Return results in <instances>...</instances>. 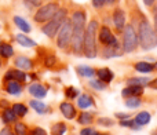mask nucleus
<instances>
[{"label": "nucleus", "instance_id": "f257e3e1", "mask_svg": "<svg viewBox=\"0 0 157 135\" xmlns=\"http://www.w3.org/2000/svg\"><path fill=\"white\" fill-rule=\"evenodd\" d=\"M86 21L87 17L83 10H77L72 14V26H73V33H72L71 46L73 50V54L81 55L83 54V40H84V30H86Z\"/></svg>", "mask_w": 157, "mask_h": 135}, {"label": "nucleus", "instance_id": "f03ea898", "mask_svg": "<svg viewBox=\"0 0 157 135\" xmlns=\"http://www.w3.org/2000/svg\"><path fill=\"white\" fill-rule=\"evenodd\" d=\"M138 44L146 51L157 47V33L146 18L138 22Z\"/></svg>", "mask_w": 157, "mask_h": 135}, {"label": "nucleus", "instance_id": "7ed1b4c3", "mask_svg": "<svg viewBox=\"0 0 157 135\" xmlns=\"http://www.w3.org/2000/svg\"><path fill=\"white\" fill-rule=\"evenodd\" d=\"M99 25L95 21H90L84 30V40H83V54L87 58H95L98 54L97 51V33Z\"/></svg>", "mask_w": 157, "mask_h": 135}, {"label": "nucleus", "instance_id": "20e7f679", "mask_svg": "<svg viewBox=\"0 0 157 135\" xmlns=\"http://www.w3.org/2000/svg\"><path fill=\"white\" fill-rule=\"evenodd\" d=\"M68 19V11L66 8H58V11L55 13V15L52 17V19H50L48 22L43 25L41 28V32L50 39H54L57 36L59 28L62 26V24Z\"/></svg>", "mask_w": 157, "mask_h": 135}, {"label": "nucleus", "instance_id": "39448f33", "mask_svg": "<svg viewBox=\"0 0 157 135\" xmlns=\"http://www.w3.org/2000/svg\"><path fill=\"white\" fill-rule=\"evenodd\" d=\"M138 35H136L135 29L132 25H125L123 29V43H121V48L123 52H134L138 47Z\"/></svg>", "mask_w": 157, "mask_h": 135}, {"label": "nucleus", "instance_id": "423d86ee", "mask_svg": "<svg viewBox=\"0 0 157 135\" xmlns=\"http://www.w3.org/2000/svg\"><path fill=\"white\" fill-rule=\"evenodd\" d=\"M72 33H73L72 22H71V19H66L57 33V46L59 47L61 50H66L69 46H71Z\"/></svg>", "mask_w": 157, "mask_h": 135}, {"label": "nucleus", "instance_id": "0eeeda50", "mask_svg": "<svg viewBox=\"0 0 157 135\" xmlns=\"http://www.w3.org/2000/svg\"><path fill=\"white\" fill-rule=\"evenodd\" d=\"M58 8H59V6H58L57 3H47V4H44V6H40L39 10L36 11L33 19H35V22H37V24H46L50 19H52V17L55 15Z\"/></svg>", "mask_w": 157, "mask_h": 135}, {"label": "nucleus", "instance_id": "6e6552de", "mask_svg": "<svg viewBox=\"0 0 157 135\" xmlns=\"http://www.w3.org/2000/svg\"><path fill=\"white\" fill-rule=\"evenodd\" d=\"M97 39L99 40V43L102 44V46H105V47L120 46L117 37L113 35V33H112L110 28H108V26H101L99 29H98Z\"/></svg>", "mask_w": 157, "mask_h": 135}, {"label": "nucleus", "instance_id": "1a4fd4ad", "mask_svg": "<svg viewBox=\"0 0 157 135\" xmlns=\"http://www.w3.org/2000/svg\"><path fill=\"white\" fill-rule=\"evenodd\" d=\"M8 80H17L19 83H24L26 80V73L22 72L21 69H8L4 75V81Z\"/></svg>", "mask_w": 157, "mask_h": 135}, {"label": "nucleus", "instance_id": "9d476101", "mask_svg": "<svg viewBox=\"0 0 157 135\" xmlns=\"http://www.w3.org/2000/svg\"><path fill=\"white\" fill-rule=\"evenodd\" d=\"M113 24L117 30H123L125 26V13L121 8H116L113 11Z\"/></svg>", "mask_w": 157, "mask_h": 135}, {"label": "nucleus", "instance_id": "9b49d317", "mask_svg": "<svg viewBox=\"0 0 157 135\" xmlns=\"http://www.w3.org/2000/svg\"><path fill=\"white\" fill-rule=\"evenodd\" d=\"M28 91H29V94L32 95V97L35 98H44L47 95V88L44 86H41V84L39 83H33L29 86V88H28Z\"/></svg>", "mask_w": 157, "mask_h": 135}, {"label": "nucleus", "instance_id": "f8f14e48", "mask_svg": "<svg viewBox=\"0 0 157 135\" xmlns=\"http://www.w3.org/2000/svg\"><path fill=\"white\" fill-rule=\"evenodd\" d=\"M144 94V87L142 86H128L121 91L123 98H131V97H141Z\"/></svg>", "mask_w": 157, "mask_h": 135}, {"label": "nucleus", "instance_id": "ddd939ff", "mask_svg": "<svg viewBox=\"0 0 157 135\" xmlns=\"http://www.w3.org/2000/svg\"><path fill=\"white\" fill-rule=\"evenodd\" d=\"M14 65H15L17 69H21V70H30L33 68V62L30 58L24 57V55H19V57L15 58L14 61Z\"/></svg>", "mask_w": 157, "mask_h": 135}, {"label": "nucleus", "instance_id": "4468645a", "mask_svg": "<svg viewBox=\"0 0 157 135\" xmlns=\"http://www.w3.org/2000/svg\"><path fill=\"white\" fill-rule=\"evenodd\" d=\"M95 73L98 75V79H99L101 81H103L105 84L110 83V81L113 80V77H114V73L112 72L109 68H101V69H98Z\"/></svg>", "mask_w": 157, "mask_h": 135}, {"label": "nucleus", "instance_id": "2eb2a0df", "mask_svg": "<svg viewBox=\"0 0 157 135\" xmlns=\"http://www.w3.org/2000/svg\"><path fill=\"white\" fill-rule=\"evenodd\" d=\"M7 83V86H6V91L8 92V94L11 95H21L22 92V86L19 81L17 80H8L6 81Z\"/></svg>", "mask_w": 157, "mask_h": 135}, {"label": "nucleus", "instance_id": "dca6fc26", "mask_svg": "<svg viewBox=\"0 0 157 135\" xmlns=\"http://www.w3.org/2000/svg\"><path fill=\"white\" fill-rule=\"evenodd\" d=\"M61 112H62V114L66 117V119H75V116H76V109H75V106L72 105L71 102H62L59 106Z\"/></svg>", "mask_w": 157, "mask_h": 135}, {"label": "nucleus", "instance_id": "f3484780", "mask_svg": "<svg viewBox=\"0 0 157 135\" xmlns=\"http://www.w3.org/2000/svg\"><path fill=\"white\" fill-rule=\"evenodd\" d=\"M14 24H15L17 28H18L21 32H24V33H29L30 30H32V26L29 25V22H28L26 19H24L22 17H19V15L14 17Z\"/></svg>", "mask_w": 157, "mask_h": 135}, {"label": "nucleus", "instance_id": "a211bd4d", "mask_svg": "<svg viewBox=\"0 0 157 135\" xmlns=\"http://www.w3.org/2000/svg\"><path fill=\"white\" fill-rule=\"evenodd\" d=\"M136 72L139 73H145V75H147V73H152L153 70H155V65L150 62H146V61H141V62L135 64L134 65Z\"/></svg>", "mask_w": 157, "mask_h": 135}, {"label": "nucleus", "instance_id": "6ab92c4d", "mask_svg": "<svg viewBox=\"0 0 157 135\" xmlns=\"http://www.w3.org/2000/svg\"><path fill=\"white\" fill-rule=\"evenodd\" d=\"M120 50H123L120 46H112V47H105V50H103L102 55L105 58H113V57H120V55L123 54V51H120Z\"/></svg>", "mask_w": 157, "mask_h": 135}, {"label": "nucleus", "instance_id": "aec40b11", "mask_svg": "<svg viewBox=\"0 0 157 135\" xmlns=\"http://www.w3.org/2000/svg\"><path fill=\"white\" fill-rule=\"evenodd\" d=\"M15 39H17V41H18L19 46H22V47H36V41L32 40V39L26 35L19 33V35L15 36Z\"/></svg>", "mask_w": 157, "mask_h": 135}, {"label": "nucleus", "instance_id": "412c9836", "mask_svg": "<svg viewBox=\"0 0 157 135\" xmlns=\"http://www.w3.org/2000/svg\"><path fill=\"white\" fill-rule=\"evenodd\" d=\"M150 119H152V116H150L149 112H141V113H138L135 116V123L141 127V125H146L150 123Z\"/></svg>", "mask_w": 157, "mask_h": 135}, {"label": "nucleus", "instance_id": "4be33fe9", "mask_svg": "<svg viewBox=\"0 0 157 135\" xmlns=\"http://www.w3.org/2000/svg\"><path fill=\"white\" fill-rule=\"evenodd\" d=\"M77 105H78V108H81V109H87V108H90V106L94 105V99H92L90 95L83 94L81 97H78Z\"/></svg>", "mask_w": 157, "mask_h": 135}, {"label": "nucleus", "instance_id": "5701e85b", "mask_svg": "<svg viewBox=\"0 0 157 135\" xmlns=\"http://www.w3.org/2000/svg\"><path fill=\"white\" fill-rule=\"evenodd\" d=\"M0 55H2L3 58H6V60L11 58L14 55L13 46H11V44H8V43H2V44H0Z\"/></svg>", "mask_w": 157, "mask_h": 135}, {"label": "nucleus", "instance_id": "b1692460", "mask_svg": "<svg viewBox=\"0 0 157 135\" xmlns=\"http://www.w3.org/2000/svg\"><path fill=\"white\" fill-rule=\"evenodd\" d=\"M128 86H147L150 83V79L147 77H131L127 80Z\"/></svg>", "mask_w": 157, "mask_h": 135}, {"label": "nucleus", "instance_id": "393cba45", "mask_svg": "<svg viewBox=\"0 0 157 135\" xmlns=\"http://www.w3.org/2000/svg\"><path fill=\"white\" fill-rule=\"evenodd\" d=\"M76 70H77V73L80 76H83V77H92V76L95 75V72L97 70H94L92 68H90V66H86V65H81V66H77L76 68Z\"/></svg>", "mask_w": 157, "mask_h": 135}, {"label": "nucleus", "instance_id": "a878e982", "mask_svg": "<svg viewBox=\"0 0 157 135\" xmlns=\"http://www.w3.org/2000/svg\"><path fill=\"white\" fill-rule=\"evenodd\" d=\"M30 106H32V109H35V110L40 114H43L47 112V105L43 102H40V101H37V99L30 101Z\"/></svg>", "mask_w": 157, "mask_h": 135}, {"label": "nucleus", "instance_id": "bb28decb", "mask_svg": "<svg viewBox=\"0 0 157 135\" xmlns=\"http://www.w3.org/2000/svg\"><path fill=\"white\" fill-rule=\"evenodd\" d=\"M17 114L14 113L13 109H6L4 112H3V120H4L6 123H14L17 120Z\"/></svg>", "mask_w": 157, "mask_h": 135}, {"label": "nucleus", "instance_id": "cd10ccee", "mask_svg": "<svg viewBox=\"0 0 157 135\" xmlns=\"http://www.w3.org/2000/svg\"><path fill=\"white\" fill-rule=\"evenodd\" d=\"M13 110H14V113H15L18 117H24L25 114L28 113V109H26V106H25V105H22V103H14V106H13Z\"/></svg>", "mask_w": 157, "mask_h": 135}, {"label": "nucleus", "instance_id": "c85d7f7f", "mask_svg": "<svg viewBox=\"0 0 157 135\" xmlns=\"http://www.w3.org/2000/svg\"><path fill=\"white\" fill-rule=\"evenodd\" d=\"M125 106H128V108H131V109L141 106V99H139V97L125 98Z\"/></svg>", "mask_w": 157, "mask_h": 135}, {"label": "nucleus", "instance_id": "c756f323", "mask_svg": "<svg viewBox=\"0 0 157 135\" xmlns=\"http://www.w3.org/2000/svg\"><path fill=\"white\" fill-rule=\"evenodd\" d=\"M51 133L52 135H63L66 133V125L63 123H57L55 125H52Z\"/></svg>", "mask_w": 157, "mask_h": 135}, {"label": "nucleus", "instance_id": "7c9ffc66", "mask_svg": "<svg viewBox=\"0 0 157 135\" xmlns=\"http://www.w3.org/2000/svg\"><path fill=\"white\" fill-rule=\"evenodd\" d=\"M92 114H90V113H81L80 116H78V123L80 124H90V123H92Z\"/></svg>", "mask_w": 157, "mask_h": 135}, {"label": "nucleus", "instance_id": "2f4dec72", "mask_svg": "<svg viewBox=\"0 0 157 135\" xmlns=\"http://www.w3.org/2000/svg\"><path fill=\"white\" fill-rule=\"evenodd\" d=\"M90 86H91L92 88L98 90V91H102V90L106 88V84L103 83V81H101L99 79H98V80H91L90 81Z\"/></svg>", "mask_w": 157, "mask_h": 135}, {"label": "nucleus", "instance_id": "473e14b6", "mask_svg": "<svg viewBox=\"0 0 157 135\" xmlns=\"http://www.w3.org/2000/svg\"><path fill=\"white\" fill-rule=\"evenodd\" d=\"M24 3L29 8H39L43 4V0H24Z\"/></svg>", "mask_w": 157, "mask_h": 135}, {"label": "nucleus", "instance_id": "72a5a7b5", "mask_svg": "<svg viewBox=\"0 0 157 135\" xmlns=\"http://www.w3.org/2000/svg\"><path fill=\"white\" fill-rule=\"evenodd\" d=\"M65 95L66 98H71V99H73V98H76L78 95V91L75 87H68V88L65 90Z\"/></svg>", "mask_w": 157, "mask_h": 135}, {"label": "nucleus", "instance_id": "f704fd0d", "mask_svg": "<svg viewBox=\"0 0 157 135\" xmlns=\"http://www.w3.org/2000/svg\"><path fill=\"white\" fill-rule=\"evenodd\" d=\"M15 134L17 135H26V125L22 123H17L15 124Z\"/></svg>", "mask_w": 157, "mask_h": 135}, {"label": "nucleus", "instance_id": "c9c22d12", "mask_svg": "<svg viewBox=\"0 0 157 135\" xmlns=\"http://www.w3.org/2000/svg\"><path fill=\"white\" fill-rule=\"evenodd\" d=\"M55 62H57V58H55L54 55H48V57L46 58V61H44V65L47 68H52L55 65Z\"/></svg>", "mask_w": 157, "mask_h": 135}, {"label": "nucleus", "instance_id": "e433bc0d", "mask_svg": "<svg viewBox=\"0 0 157 135\" xmlns=\"http://www.w3.org/2000/svg\"><path fill=\"white\" fill-rule=\"evenodd\" d=\"M91 2L95 8H102L103 6H106V0H91Z\"/></svg>", "mask_w": 157, "mask_h": 135}, {"label": "nucleus", "instance_id": "4c0bfd02", "mask_svg": "<svg viewBox=\"0 0 157 135\" xmlns=\"http://www.w3.org/2000/svg\"><path fill=\"white\" fill-rule=\"evenodd\" d=\"M98 123H99L101 125H108V127L113 125V120H110V119H99Z\"/></svg>", "mask_w": 157, "mask_h": 135}, {"label": "nucleus", "instance_id": "58836bf2", "mask_svg": "<svg viewBox=\"0 0 157 135\" xmlns=\"http://www.w3.org/2000/svg\"><path fill=\"white\" fill-rule=\"evenodd\" d=\"M95 131L92 128H84V130L80 131V135H94Z\"/></svg>", "mask_w": 157, "mask_h": 135}, {"label": "nucleus", "instance_id": "ea45409f", "mask_svg": "<svg viewBox=\"0 0 157 135\" xmlns=\"http://www.w3.org/2000/svg\"><path fill=\"white\" fill-rule=\"evenodd\" d=\"M32 135H47V133L43 130V128H35V130L32 131Z\"/></svg>", "mask_w": 157, "mask_h": 135}, {"label": "nucleus", "instance_id": "a19ab883", "mask_svg": "<svg viewBox=\"0 0 157 135\" xmlns=\"http://www.w3.org/2000/svg\"><path fill=\"white\" fill-rule=\"evenodd\" d=\"M149 87H152V88H155L157 90V79H155V80H150V83L147 84Z\"/></svg>", "mask_w": 157, "mask_h": 135}, {"label": "nucleus", "instance_id": "79ce46f5", "mask_svg": "<svg viewBox=\"0 0 157 135\" xmlns=\"http://www.w3.org/2000/svg\"><path fill=\"white\" fill-rule=\"evenodd\" d=\"M155 2H156V0H144V3H145V6H146V7H152V6L155 4Z\"/></svg>", "mask_w": 157, "mask_h": 135}, {"label": "nucleus", "instance_id": "37998d69", "mask_svg": "<svg viewBox=\"0 0 157 135\" xmlns=\"http://www.w3.org/2000/svg\"><path fill=\"white\" fill-rule=\"evenodd\" d=\"M119 119H121V120H125V119H130V114H124V113H119V114H116Z\"/></svg>", "mask_w": 157, "mask_h": 135}, {"label": "nucleus", "instance_id": "c03bdc74", "mask_svg": "<svg viewBox=\"0 0 157 135\" xmlns=\"http://www.w3.org/2000/svg\"><path fill=\"white\" fill-rule=\"evenodd\" d=\"M2 135H14V134L8 128H4V130H2Z\"/></svg>", "mask_w": 157, "mask_h": 135}, {"label": "nucleus", "instance_id": "a18cd8bd", "mask_svg": "<svg viewBox=\"0 0 157 135\" xmlns=\"http://www.w3.org/2000/svg\"><path fill=\"white\" fill-rule=\"evenodd\" d=\"M155 30H156V33H157V11L155 13Z\"/></svg>", "mask_w": 157, "mask_h": 135}, {"label": "nucleus", "instance_id": "49530a36", "mask_svg": "<svg viewBox=\"0 0 157 135\" xmlns=\"http://www.w3.org/2000/svg\"><path fill=\"white\" fill-rule=\"evenodd\" d=\"M153 65H155V70H157V62H155Z\"/></svg>", "mask_w": 157, "mask_h": 135}, {"label": "nucleus", "instance_id": "de8ad7c7", "mask_svg": "<svg viewBox=\"0 0 157 135\" xmlns=\"http://www.w3.org/2000/svg\"><path fill=\"white\" fill-rule=\"evenodd\" d=\"M94 135H103V134H98V133H95Z\"/></svg>", "mask_w": 157, "mask_h": 135}, {"label": "nucleus", "instance_id": "09e8293b", "mask_svg": "<svg viewBox=\"0 0 157 135\" xmlns=\"http://www.w3.org/2000/svg\"><path fill=\"white\" fill-rule=\"evenodd\" d=\"M0 68H2V61H0Z\"/></svg>", "mask_w": 157, "mask_h": 135}, {"label": "nucleus", "instance_id": "8fccbe9b", "mask_svg": "<svg viewBox=\"0 0 157 135\" xmlns=\"http://www.w3.org/2000/svg\"><path fill=\"white\" fill-rule=\"evenodd\" d=\"M0 44H2V43H0Z\"/></svg>", "mask_w": 157, "mask_h": 135}]
</instances>
